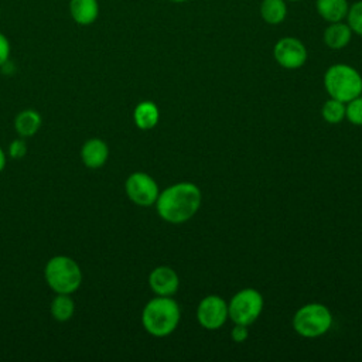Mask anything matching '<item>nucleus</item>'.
<instances>
[{
    "label": "nucleus",
    "mask_w": 362,
    "mask_h": 362,
    "mask_svg": "<svg viewBox=\"0 0 362 362\" xmlns=\"http://www.w3.org/2000/svg\"><path fill=\"white\" fill-rule=\"evenodd\" d=\"M201 189L194 182L181 181L160 191L156 209L161 219L170 223H182L191 219L201 206Z\"/></svg>",
    "instance_id": "1"
},
{
    "label": "nucleus",
    "mask_w": 362,
    "mask_h": 362,
    "mask_svg": "<svg viewBox=\"0 0 362 362\" xmlns=\"http://www.w3.org/2000/svg\"><path fill=\"white\" fill-rule=\"evenodd\" d=\"M181 318L180 305L171 297L157 296L141 311L143 328L153 337H167L175 331Z\"/></svg>",
    "instance_id": "2"
},
{
    "label": "nucleus",
    "mask_w": 362,
    "mask_h": 362,
    "mask_svg": "<svg viewBox=\"0 0 362 362\" xmlns=\"http://www.w3.org/2000/svg\"><path fill=\"white\" fill-rule=\"evenodd\" d=\"M44 277L55 294H72L82 284V270L76 260L65 255L52 256L45 267Z\"/></svg>",
    "instance_id": "3"
},
{
    "label": "nucleus",
    "mask_w": 362,
    "mask_h": 362,
    "mask_svg": "<svg viewBox=\"0 0 362 362\" xmlns=\"http://www.w3.org/2000/svg\"><path fill=\"white\" fill-rule=\"evenodd\" d=\"M324 86L329 98L346 103L362 93V76L348 64H334L324 74Z\"/></svg>",
    "instance_id": "4"
},
{
    "label": "nucleus",
    "mask_w": 362,
    "mask_h": 362,
    "mask_svg": "<svg viewBox=\"0 0 362 362\" xmlns=\"http://www.w3.org/2000/svg\"><path fill=\"white\" fill-rule=\"evenodd\" d=\"M332 325L331 311L320 303H310L300 307L293 317L294 331L304 338L324 335Z\"/></svg>",
    "instance_id": "5"
},
{
    "label": "nucleus",
    "mask_w": 362,
    "mask_h": 362,
    "mask_svg": "<svg viewBox=\"0 0 362 362\" xmlns=\"http://www.w3.org/2000/svg\"><path fill=\"white\" fill-rule=\"evenodd\" d=\"M263 296L256 288L239 290L228 303L229 318L235 324L250 325L263 311Z\"/></svg>",
    "instance_id": "6"
},
{
    "label": "nucleus",
    "mask_w": 362,
    "mask_h": 362,
    "mask_svg": "<svg viewBox=\"0 0 362 362\" xmlns=\"http://www.w3.org/2000/svg\"><path fill=\"white\" fill-rule=\"evenodd\" d=\"M124 192L134 205L146 208L156 204L160 189L151 175L143 171H136L126 178Z\"/></svg>",
    "instance_id": "7"
},
{
    "label": "nucleus",
    "mask_w": 362,
    "mask_h": 362,
    "mask_svg": "<svg viewBox=\"0 0 362 362\" xmlns=\"http://www.w3.org/2000/svg\"><path fill=\"white\" fill-rule=\"evenodd\" d=\"M274 61L286 69H298L307 61V48L297 37H281L273 47Z\"/></svg>",
    "instance_id": "8"
},
{
    "label": "nucleus",
    "mask_w": 362,
    "mask_h": 362,
    "mask_svg": "<svg viewBox=\"0 0 362 362\" xmlns=\"http://www.w3.org/2000/svg\"><path fill=\"white\" fill-rule=\"evenodd\" d=\"M229 318L228 303L219 296L209 294L204 297L197 308V320L205 329L215 331Z\"/></svg>",
    "instance_id": "9"
},
{
    "label": "nucleus",
    "mask_w": 362,
    "mask_h": 362,
    "mask_svg": "<svg viewBox=\"0 0 362 362\" xmlns=\"http://www.w3.org/2000/svg\"><path fill=\"white\" fill-rule=\"evenodd\" d=\"M148 286L156 296L171 297L180 287V277L170 266H158L148 274Z\"/></svg>",
    "instance_id": "10"
},
{
    "label": "nucleus",
    "mask_w": 362,
    "mask_h": 362,
    "mask_svg": "<svg viewBox=\"0 0 362 362\" xmlns=\"http://www.w3.org/2000/svg\"><path fill=\"white\" fill-rule=\"evenodd\" d=\"M109 158V146L99 137L88 139L81 147V160L90 170L100 168Z\"/></svg>",
    "instance_id": "11"
},
{
    "label": "nucleus",
    "mask_w": 362,
    "mask_h": 362,
    "mask_svg": "<svg viewBox=\"0 0 362 362\" xmlns=\"http://www.w3.org/2000/svg\"><path fill=\"white\" fill-rule=\"evenodd\" d=\"M352 34L354 33L345 20L328 23L322 33V41L329 49L337 51L345 48L351 42Z\"/></svg>",
    "instance_id": "12"
},
{
    "label": "nucleus",
    "mask_w": 362,
    "mask_h": 362,
    "mask_svg": "<svg viewBox=\"0 0 362 362\" xmlns=\"http://www.w3.org/2000/svg\"><path fill=\"white\" fill-rule=\"evenodd\" d=\"M69 14L79 25H90L99 17L98 0H69Z\"/></svg>",
    "instance_id": "13"
},
{
    "label": "nucleus",
    "mask_w": 362,
    "mask_h": 362,
    "mask_svg": "<svg viewBox=\"0 0 362 362\" xmlns=\"http://www.w3.org/2000/svg\"><path fill=\"white\" fill-rule=\"evenodd\" d=\"M42 124L41 115L34 109H24L14 117V130L18 137L28 139L38 133Z\"/></svg>",
    "instance_id": "14"
},
{
    "label": "nucleus",
    "mask_w": 362,
    "mask_h": 362,
    "mask_svg": "<svg viewBox=\"0 0 362 362\" xmlns=\"http://www.w3.org/2000/svg\"><path fill=\"white\" fill-rule=\"evenodd\" d=\"M314 4L318 16L327 23L345 20L349 10L348 0H315Z\"/></svg>",
    "instance_id": "15"
},
{
    "label": "nucleus",
    "mask_w": 362,
    "mask_h": 362,
    "mask_svg": "<svg viewBox=\"0 0 362 362\" xmlns=\"http://www.w3.org/2000/svg\"><path fill=\"white\" fill-rule=\"evenodd\" d=\"M160 119V112L158 107L154 102L151 100H143L140 102L134 110H133V120L134 124L140 129V130H150L153 127H156V124L158 123Z\"/></svg>",
    "instance_id": "16"
},
{
    "label": "nucleus",
    "mask_w": 362,
    "mask_h": 362,
    "mask_svg": "<svg viewBox=\"0 0 362 362\" xmlns=\"http://www.w3.org/2000/svg\"><path fill=\"white\" fill-rule=\"evenodd\" d=\"M259 13L262 20L270 25L281 24L288 13L286 0H262Z\"/></svg>",
    "instance_id": "17"
},
{
    "label": "nucleus",
    "mask_w": 362,
    "mask_h": 362,
    "mask_svg": "<svg viewBox=\"0 0 362 362\" xmlns=\"http://www.w3.org/2000/svg\"><path fill=\"white\" fill-rule=\"evenodd\" d=\"M51 315L58 322H66L75 313V301L71 294H55L49 305Z\"/></svg>",
    "instance_id": "18"
},
{
    "label": "nucleus",
    "mask_w": 362,
    "mask_h": 362,
    "mask_svg": "<svg viewBox=\"0 0 362 362\" xmlns=\"http://www.w3.org/2000/svg\"><path fill=\"white\" fill-rule=\"evenodd\" d=\"M321 115H322V117L327 123L337 124V123L342 122V119L345 117V103L338 100V99L329 98L322 105Z\"/></svg>",
    "instance_id": "19"
},
{
    "label": "nucleus",
    "mask_w": 362,
    "mask_h": 362,
    "mask_svg": "<svg viewBox=\"0 0 362 362\" xmlns=\"http://www.w3.org/2000/svg\"><path fill=\"white\" fill-rule=\"evenodd\" d=\"M345 21L348 23L354 34L362 37V0L349 4Z\"/></svg>",
    "instance_id": "20"
},
{
    "label": "nucleus",
    "mask_w": 362,
    "mask_h": 362,
    "mask_svg": "<svg viewBox=\"0 0 362 362\" xmlns=\"http://www.w3.org/2000/svg\"><path fill=\"white\" fill-rule=\"evenodd\" d=\"M345 116L352 124L362 126V96L361 95L356 96L355 99L346 102Z\"/></svg>",
    "instance_id": "21"
},
{
    "label": "nucleus",
    "mask_w": 362,
    "mask_h": 362,
    "mask_svg": "<svg viewBox=\"0 0 362 362\" xmlns=\"http://www.w3.org/2000/svg\"><path fill=\"white\" fill-rule=\"evenodd\" d=\"M7 154L13 158V160H21L25 157L27 154V143L25 139L23 137H17L14 140L10 141L8 148H7Z\"/></svg>",
    "instance_id": "22"
},
{
    "label": "nucleus",
    "mask_w": 362,
    "mask_h": 362,
    "mask_svg": "<svg viewBox=\"0 0 362 362\" xmlns=\"http://www.w3.org/2000/svg\"><path fill=\"white\" fill-rule=\"evenodd\" d=\"M10 54H11V44L8 38L3 33H0V66L8 62Z\"/></svg>",
    "instance_id": "23"
},
{
    "label": "nucleus",
    "mask_w": 362,
    "mask_h": 362,
    "mask_svg": "<svg viewBox=\"0 0 362 362\" xmlns=\"http://www.w3.org/2000/svg\"><path fill=\"white\" fill-rule=\"evenodd\" d=\"M249 337V331H247V325H242V324H235V327L230 331V338L233 342L240 344L245 342Z\"/></svg>",
    "instance_id": "24"
},
{
    "label": "nucleus",
    "mask_w": 362,
    "mask_h": 362,
    "mask_svg": "<svg viewBox=\"0 0 362 362\" xmlns=\"http://www.w3.org/2000/svg\"><path fill=\"white\" fill-rule=\"evenodd\" d=\"M6 164H7V156H6V151L0 147V173L4 170Z\"/></svg>",
    "instance_id": "25"
},
{
    "label": "nucleus",
    "mask_w": 362,
    "mask_h": 362,
    "mask_svg": "<svg viewBox=\"0 0 362 362\" xmlns=\"http://www.w3.org/2000/svg\"><path fill=\"white\" fill-rule=\"evenodd\" d=\"M167 1H171V3H185V1H189V0H167Z\"/></svg>",
    "instance_id": "26"
},
{
    "label": "nucleus",
    "mask_w": 362,
    "mask_h": 362,
    "mask_svg": "<svg viewBox=\"0 0 362 362\" xmlns=\"http://www.w3.org/2000/svg\"><path fill=\"white\" fill-rule=\"evenodd\" d=\"M286 1H293V3H296V1H303V0H286Z\"/></svg>",
    "instance_id": "27"
}]
</instances>
